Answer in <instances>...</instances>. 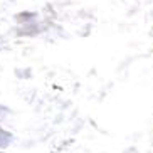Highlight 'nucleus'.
I'll return each instance as SVG.
<instances>
[{
	"label": "nucleus",
	"instance_id": "1",
	"mask_svg": "<svg viewBox=\"0 0 153 153\" xmlns=\"http://www.w3.org/2000/svg\"><path fill=\"white\" fill-rule=\"evenodd\" d=\"M34 17H36V14H19L17 15L19 20H32Z\"/></svg>",
	"mask_w": 153,
	"mask_h": 153
},
{
	"label": "nucleus",
	"instance_id": "2",
	"mask_svg": "<svg viewBox=\"0 0 153 153\" xmlns=\"http://www.w3.org/2000/svg\"><path fill=\"white\" fill-rule=\"evenodd\" d=\"M0 136H12V135H9V133H5V131L2 130V128H0ZM0 146H4V143H2V141H0Z\"/></svg>",
	"mask_w": 153,
	"mask_h": 153
}]
</instances>
